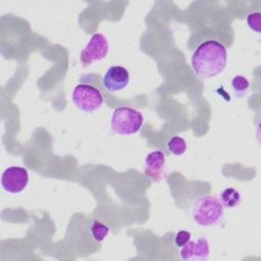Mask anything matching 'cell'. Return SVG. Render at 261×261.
I'll use <instances>...</instances> for the list:
<instances>
[{
  "mask_svg": "<svg viewBox=\"0 0 261 261\" xmlns=\"http://www.w3.org/2000/svg\"><path fill=\"white\" fill-rule=\"evenodd\" d=\"M165 154L160 151H152L145 158L144 172L153 180H161L165 176Z\"/></svg>",
  "mask_w": 261,
  "mask_h": 261,
  "instance_id": "8",
  "label": "cell"
},
{
  "mask_svg": "<svg viewBox=\"0 0 261 261\" xmlns=\"http://www.w3.org/2000/svg\"><path fill=\"white\" fill-rule=\"evenodd\" d=\"M129 82L128 70L120 65H114L107 69L103 75L102 84L109 92H117L124 89Z\"/></svg>",
  "mask_w": 261,
  "mask_h": 261,
  "instance_id": "7",
  "label": "cell"
},
{
  "mask_svg": "<svg viewBox=\"0 0 261 261\" xmlns=\"http://www.w3.org/2000/svg\"><path fill=\"white\" fill-rule=\"evenodd\" d=\"M167 149L171 154L180 156L187 150V143L184 138L179 136H173L167 142Z\"/></svg>",
  "mask_w": 261,
  "mask_h": 261,
  "instance_id": "12",
  "label": "cell"
},
{
  "mask_svg": "<svg viewBox=\"0 0 261 261\" xmlns=\"http://www.w3.org/2000/svg\"><path fill=\"white\" fill-rule=\"evenodd\" d=\"M71 100L80 110L93 112L101 108L104 97L98 88L88 84H79L72 90Z\"/></svg>",
  "mask_w": 261,
  "mask_h": 261,
  "instance_id": "4",
  "label": "cell"
},
{
  "mask_svg": "<svg viewBox=\"0 0 261 261\" xmlns=\"http://www.w3.org/2000/svg\"><path fill=\"white\" fill-rule=\"evenodd\" d=\"M144 123L143 114L130 107H117L111 115L110 127L115 134L129 136L137 134Z\"/></svg>",
  "mask_w": 261,
  "mask_h": 261,
  "instance_id": "3",
  "label": "cell"
},
{
  "mask_svg": "<svg viewBox=\"0 0 261 261\" xmlns=\"http://www.w3.org/2000/svg\"><path fill=\"white\" fill-rule=\"evenodd\" d=\"M224 207L218 198L206 196L199 198L193 205L192 216L200 226H210L219 223L223 217Z\"/></svg>",
  "mask_w": 261,
  "mask_h": 261,
  "instance_id": "2",
  "label": "cell"
},
{
  "mask_svg": "<svg viewBox=\"0 0 261 261\" xmlns=\"http://www.w3.org/2000/svg\"><path fill=\"white\" fill-rule=\"evenodd\" d=\"M109 51V44L105 36L100 33L92 35L85 48L80 53V61L84 66L100 61L106 57Z\"/></svg>",
  "mask_w": 261,
  "mask_h": 261,
  "instance_id": "5",
  "label": "cell"
},
{
  "mask_svg": "<svg viewBox=\"0 0 261 261\" xmlns=\"http://www.w3.org/2000/svg\"><path fill=\"white\" fill-rule=\"evenodd\" d=\"M29 184V172L24 167H7L1 175L2 188L11 194H18L24 190Z\"/></svg>",
  "mask_w": 261,
  "mask_h": 261,
  "instance_id": "6",
  "label": "cell"
},
{
  "mask_svg": "<svg viewBox=\"0 0 261 261\" xmlns=\"http://www.w3.org/2000/svg\"><path fill=\"white\" fill-rule=\"evenodd\" d=\"M109 226L104 224L103 222L99 221V220H95L93 221L90 231L92 234V238L96 241V242H102L105 240V238L108 236L109 233Z\"/></svg>",
  "mask_w": 261,
  "mask_h": 261,
  "instance_id": "13",
  "label": "cell"
},
{
  "mask_svg": "<svg viewBox=\"0 0 261 261\" xmlns=\"http://www.w3.org/2000/svg\"><path fill=\"white\" fill-rule=\"evenodd\" d=\"M192 239V233L188 230H179L174 236V244L176 247L181 248Z\"/></svg>",
  "mask_w": 261,
  "mask_h": 261,
  "instance_id": "15",
  "label": "cell"
},
{
  "mask_svg": "<svg viewBox=\"0 0 261 261\" xmlns=\"http://www.w3.org/2000/svg\"><path fill=\"white\" fill-rule=\"evenodd\" d=\"M231 89L237 97H243L250 88V82L244 75H236L231 80Z\"/></svg>",
  "mask_w": 261,
  "mask_h": 261,
  "instance_id": "11",
  "label": "cell"
},
{
  "mask_svg": "<svg viewBox=\"0 0 261 261\" xmlns=\"http://www.w3.org/2000/svg\"><path fill=\"white\" fill-rule=\"evenodd\" d=\"M260 12H251L247 16V23L249 28L256 33H260Z\"/></svg>",
  "mask_w": 261,
  "mask_h": 261,
  "instance_id": "14",
  "label": "cell"
},
{
  "mask_svg": "<svg viewBox=\"0 0 261 261\" xmlns=\"http://www.w3.org/2000/svg\"><path fill=\"white\" fill-rule=\"evenodd\" d=\"M179 254L184 260L206 261L209 258V243L205 238L190 241L181 247Z\"/></svg>",
  "mask_w": 261,
  "mask_h": 261,
  "instance_id": "9",
  "label": "cell"
},
{
  "mask_svg": "<svg viewBox=\"0 0 261 261\" xmlns=\"http://www.w3.org/2000/svg\"><path fill=\"white\" fill-rule=\"evenodd\" d=\"M226 61V47L216 40H207L201 43L191 59L193 70L202 79H211L220 74L225 68Z\"/></svg>",
  "mask_w": 261,
  "mask_h": 261,
  "instance_id": "1",
  "label": "cell"
},
{
  "mask_svg": "<svg viewBox=\"0 0 261 261\" xmlns=\"http://www.w3.org/2000/svg\"><path fill=\"white\" fill-rule=\"evenodd\" d=\"M220 202L222 203L223 207L225 208H234L240 205L242 197L239 191L233 188H226L224 189L219 198Z\"/></svg>",
  "mask_w": 261,
  "mask_h": 261,
  "instance_id": "10",
  "label": "cell"
}]
</instances>
